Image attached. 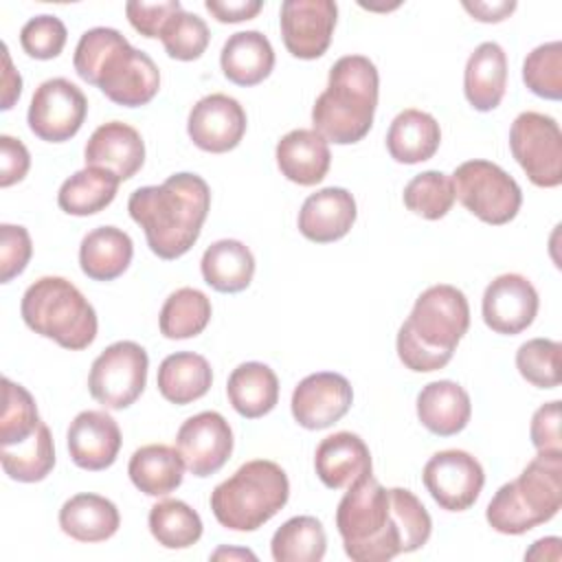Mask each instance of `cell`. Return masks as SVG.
<instances>
[{
  "instance_id": "obj_1",
  "label": "cell",
  "mask_w": 562,
  "mask_h": 562,
  "mask_svg": "<svg viewBox=\"0 0 562 562\" xmlns=\"http://www.w3.org/2000/svg\"><path fill=\"white\" fill-rule=\"evenodd\" d=\"M347 558L386 562L422 549L432 531L424 503L406 487H384L371 472L353 481L336 509Z\"/></svg>"
},
{
  "instance_id": "obj_2",
  "label": "cell",
  "mask_w": 562,
  "mask_h": 562,
  "mask_svg": "<svg viewBox=\"0 0 562 562\" xmlns=\"http://www.w3.org/2000/svg\"><path fill=\"white\" fill-rule=\"evenodd\" d=\"M211 209V189L198 173L180 171L162 184L138 187L130 200V217L143 228L149 250L160 259H178L193 248Z\"/></svg>"
},
{
  "instance_id": "obj_3",
  "label": "cell",
  "mask_w": 562,
  "mask_h": 562,
  "mask_svg": "<svg viewBox=\"0 0 562 562\" xmlns=\"http://www.w3.org/2000/svg\"><path fill=\"white\" fill-rule=\"evenodd\" d=\"M72 66L86 83L97 86L123 108L145 105L160 90V70L154 59L110 26L88 29L79 37Z\"/></svg>"
},
{
  "instance_id": "obj_4",
  "label": "cell",
  "mask_w": 562,
  "mask_h": 562,
  "mask_svg": "<svg viewBox=\"0 0 562 562\" xmlns=\"http://www.w3.org/2000/svg\"><path fill=\"white\" fill-rule=\"evenodd\" d=\"M470 327V305L465 294L450 285L437 283L426 288L397 331V356L415 373L443 369Z\"/></svg>"
},
{
  "instance_id": "obj_5",
  "label": "cell",
  "mask_w": 562,
  "mask_h": 562,
  "mask_svg": "<svg viewBox=\"0 0 562 562\" xmlns=\"http://www.w3.org/2000/svg\"><path fill=\"white\" fill-rule=\"evenodd\" d=\"M380 77L364 55H345L329 68L327 88L312 108V125L327 143L353 145L362 140L378 108Z\"/></svg>"
},
{
  "instance_id": "obj_6",
  "label": "cell",
  "mask_w": 562,
  "mask_h": 562,
  "mask_svg": "<svg viewBox=\"0 0 562 562\" xmlns=\"http://www.w3.org/2000/svg\"><path fill=\"white\" fill-rule=\"evenodd\" d=\"M562 505V452H538L518 479L498 487L485 520L505 536H520L549 522Z\"/></svg>"
},
{
  "instance_id": "obj_7",
  "label": "cell",
  "mask_w": 562,
  "mask_h": 562,
  "mask_svg": "<svg viewBox=\"0 0 562 562\" xmlns=\"http://www.w3.org/2000/svg\"><path fill=\"white\" fill-rule=\"evenodd\" d=\"M290 498L285 470L268 459H252L239 465L233 476L211 492L215 520L231 531H255L277 516Z\"/></svg>"
},
{
  "instance_id": "obj_8",
  "label": "cell",
  "mask_w": 562,
  "mask_h": 562,
  "mask_svg": "<svg viewBox=\"0 0 562 562\" xmlns=\"http://www.w3.org/2000/svg\"><path fill=\"white\" fill-rule=\"evenodd\" d=\"M20 314L29 329L70 351H81L97 338L94 307L64 277H40L31 283L22 296Z\"/></svg>"
},
{
  "instance_id": "obj_9",
  "label": "cell",
  "mask_w": 562,
  "mask_h": 562,
  "mask_svg": "<svg viewBox=\"0 0 562 562\" xmlns=\"http://www.w3.org/2000/svg\"><path fill=\"white\" fill-rule=\"evenodd\" d=\"M452 178L454 198L481 222L503 226L512 222L522 204V191L518 182L496 162L465 160Z\"/></svg>"
},
{
  "instance_id": "obj_10",
  "label": "cell",
  "mask_w": 562,
  "mask_h": 562,
  "mask_svg": "<svg viewBox=\"0 0 562 562\" xmlns=\"http://www.w3.org/2000/svg\"><path fill=\"white\" fill-rule=\"evenodd\" d=\"M147 369L149 358L138 342H112L94 358L88 375V391L101 406L123 411L145 391Z\"/></svg>"
},
{
  "instance_id": "obj_11",
  "label": "cell",
  "mask_w": 562,
  "mask_h": 562,
  "mask_svg": "<svg viewBox=\"0 0 562 562\" xmlns=\"http://www.w3.org/2000/svg\"><path fill=\"white\" fill-rule=\"evenodd\" d=\"M509 149L536 187L553 189L562 182V132L553 116L520 112L509 130Z\"/></svg>"
},
{
  "instance_id": "obj_12",
  "label": "cell",
  "mask_w": 562,
  "mask_h": 562,
  "mask_svg": "<svg viewBox=\"0 0 562 562\" xmlns=\"http://www.w3.org/2000/svg\"><path fill=\"white\" fill-rule=\"evenodd\" d=\"M88 114V99L72 81L53 77L42 81L29 105V127L46 143L70 140L83 125Z\"/></svg>"
},
{
  "instance_id": "obj_13",
  "label": "cell",
  "mask_w": 562,
  "mask_h": 562,
  "mask_svg": "<svg viewBox=\"0 0 562 562\" xmlns=\"http://www.w3.org/2000/svg\"><path fill=\"white\" fill-rule=\"evenodd\" d=\"M422 481L432 501L446 512H465L481 496L485 472L483 465L465 450L435 452L424 470Z\"/></svg>"
},
{
  "instance_id": "obj_14",
  "label": "cell",
  "mask_w": 562,
  "mask_h": 562,
  "mask_svg": "<svg viewBox=\"0 0 562 562\" xmlns=\"http://www.w3.org/2000/svg\"><path fill=\"white\" fill-rule=\"evenodd\" d=\"M176 448L193 476H211L224 468L233 452L231 424L217 411H202L182 422Z\"/></svg>"
},
{
  "instance_id": "obj_15",
  "label": "cell",
  "mask_w": 562,
  "mask_h": 562,
  "mask_svg": "<svg viewBox=\"0 0 562 562\" xmlns=\"http://www.w3.org/2000/svg\"><path fill=\"white\" fill-rule=\"evenodd\" d=\"M281 37L292 57L325 55L336 29L338 4L331 0H285L279 13Z\"/></svg>"
},
{
  "instance_id": "obj_16",
  "label": "cell",
  "mask_w": 562,
  "mask_h": 562,
  "mask_svg": "<svg viewBox=\"0 0 562 562\" xmlns=\"http://www.w3.org/2000/svg\"><path fill=\"white\" fill-rule=\"evenodd\" d=\"M353 402L349 380L334 371H318L303 378L290 400L292 417L307 430H323L340 422Z\"/></svg>"
},
{
  "instance_id": "obj_17",
  "label": "cell",
  "mask_w": 562,
  "mask_h": 562,
  "mask_svg": "<svg viewBox=\"0 0 562 562\" xmlns=\"http://www.w3.org/2000/svg\"><path fill=\"white\" fill-rule=\"evenodd\" d=\"M246 112L237 99L213 92L202 97L189 112L187 132L195 147L209 154L235 149L246 134Z\"/></svg>"
},
{
  "instance_id": "obj_18",
  "label": "cell",
  "mask_w": 562,
  "mask_h": 562,
  "mask_svg": "<svg viewBox=\"0 0 562 562\" xmlns=\"http://www.w3.org/2000/svg\"><path fill=\"white\" fill-rule=\"evenodd\" d=\"M540 299L533 283L516 272L498 274L483 292V321L503 336L525 331L538 314Z\"/></svg>"
},
{
  "instance_id": "obj_19",
  "label": "cell",
  "mask_w": 562,
  "mask_h": 562,
  "mask_svg": "<svg viewBox=\"0 0 562 562\" xmlns=\"http://www.w3.org/2000/svg\"><path fill=\"white\" fill-rule=\"evenodd\" d=\"M121 441V428L105 411H81L66 432L72 463L90 472L110 468L119 457Z\"/></svg>"
},
{
  "instance_id": "obj_20",
  "label": "cell",
  "mask_w": 562,
  "mask_h": 562,
  "mask_svg": "<svg viewBox=\"0 0 562 562\" xmlns=\"http://www.w3.org/2000/svg\"><path fill=\"white\" fill-rule=\"evenodd\" d=\"M86 167H101L121 182L136 176L145 162V140L136 127L123 121L99 125L83 149Z\"/></svg>"
},
{
  "instance_id": "obj_21",
  "label": "cell",
  "mask_w": 562,
  "mask_h": 562,
  "mask_svg": "<svg viewBox=\"0 0 562 562\" xmlns=\"http://www.w3.org/2000/svg\"><path fill=\"white\" fill-rule=\"evenodd\" d=\"M356 215V200L347 189L325 187L305 198L299 211V231L314 244H331L351 231Z\"/></svg>"
},
{
  "instance_id": "obj_22",
  "label": "cell",
  "mask_w": 562,
  "mask_h": 562,
  "mask_svg": "<svg viewBox=\"0 0 562 562\" xmlns=\"http://www.w3.org/2000/svg\"><path fill=\"white\" fill-rule=\"evenodd\" d=\"M314 470L329 490L349 487L353 481L371 472L369 446L349 430L327 435L314 452Z\"/></svg>"
},
{
  "instance_id": "obj_23",
  "label": "cell",
  "mask_w": 562,
  "mask_h": 562,
  "mask_svg": "<svg viewBox=\"0 0 562 562\" xmlns=\"http://www.w3.org/2000/svg\"><path fill=\"white\" fill-rule=\"evenodd\" d=\"M277 167L281 176L301 187L318 184L331 165L329 143L314 130H292L277 143Z\"/></svg>"
},
{
  "instance_id": "obj_24",
  "label": "cell",
  "mask_w": 562,
  "mask_h": 562,
  "mask_svg": "<svg viewBox=\"0 0 562 562\" xmlns=\"http://www.w3.org/2000/svg\"><path fill=\"white\" fill-rule=\"evenodd\" d=\"M417 417L432 435L452 437L461 432L472 417L470 395L452 380L428 382L417 395Z\"/></svg>"
},
{
  "instance_id": "obj_25",
  "label": "cell",
  "mask_w": 562,
  "mask_h": 562,
  "mask_svg": "<svg viewBox=\"0 0 562 562\" xmlns=\"http://www.w3.org/2000/svg\"><path fill=\"white\" fill-rule=\"evenodd\" d=\"M507 88V55L496 42H483L470 53L463 70V92L479 112L498 108Z\"/></svg>"
},
{
  "instance_id": "obj_26",
  "label": "cell",
  "mask_w": 562,
  "mask_h": 562,
  "mask_svg": "<svg viewBox=\"0 0 562 562\" xmlns=\"http://www.w3.org/2000/svg\"><path fill=\"white\" fill-rule=\"evenodd\" d=\"M220 66L228 81L250 88L270 77L274 68V48L261 31H237L224 42Z\"/></svg>"
},
{
  "instance_id": "obj_27",
  "label": "cell",
  "mask_w": 562,
  "mask_h": 562,
  "mask_svg": "<svg viewBox=\"0 0 562 562\" xmlns=\"http://www.w3.org/2000/svg\"><path fill=\"white\" fill-rule=\"evenodd\" d=\"M441 143L437 119L424 110L406 108L389 125L386 149L395 162L417 165L430 160Z\"/></svg>"
},
{
  "instance_id": "obj_28",
  "label": "cell",
  "mask_w": 562,
  "mask_h": 562,
  "mask_svg": "<svg viewBox=\"0 0 562 562\" xmlns=\"http://www.w3.org/2000/svg\"><path fill=\"white\" fill-rule=\"evenodd\" d=\"M59 527L77 542H103L119 531L121 514L110 498L83 492L61 505Z\"/></svg>"
},
{
  "instance_id": "obj_29",
  "label": "cell",
  "mask_w": 562,
  "mask_h": 562,
  "mask_svg": "<svg viewBox=\"0 0 562 562\" xmlns=\"http://www.w3.org/2000/svg\"><path fill=\"white\" fill-rule=\"evenodd\" d=\"M132 237L116 226L92 228L79 246L81 272L92 281H114L132 263Z\"/></svg>"
},
{
  "instance_id": "obj_30",
  "label": "cell",
  "mask_w": 562,
  "mask_h": 562,
  "mask_svg": "<svg viewBox=\"0 0 562 562\" xmlns=\"http://www.w3.org/2000/svg\"><path fill=\"white\" fill-rule=\"evenodd\" d=\"M184 461L178 448L165 443H147L134 450L127 463L130 481L147 496H167L182 485Z\"/></svg>"
},
{
  "instance_id": "obj_31",
  "label": "cell",
  "mask_w": 562,
  "mask_h": 562,
  "mask_svg": "<svg viewBox=\"0 0 562 562\" xmlns=\"http://www.w3.org/2000/svg\"><path fill=\"white\" fill-rule=\"evenodd\" d=\"M226 395L241 417L259 419L279 402V378L263 362H241L228 375Z\"/></svg>"
},
{
  "instance_id": "obj_32",
  "label": "cell",
  "mask_w": 562,
  "mask_h": 562,
  "mask_svg": "<svg viewBox=\"0 0 562 562\" xmlns=\"http://www.w3.org/2000/svg\"><path fill=\"white\" fill-rule=\"evenodd\" d=\"M213 384V371L204 356L193 351L169 353L156 375V386L160 395L178 406L191 404L209 393Z\"/></svg>"
},
{
  "instance_id": "obj_33",
  "label": "cell",
  "mask_w": 562,
  "mask_h": 562,
  "mask_svg": "<svg viewBox=\"0 0 562 562\" xmlns=\"http://www.w3.org/2000/svg\"><path fill=\"white\" fill-rule=\"evenodd\" d=\"M200 270L206 285L224 294H235L250 285L255 274V257L244 241L220 239L204 250Z\"/></svg>"
},
{
  "instance_id": "obj_34",
  "label": "cell",
  "mask_w": 562,
  "mask_h": 562,
  "mask_svg": "<svg viewBox=\"0 0 562 562\" xmlns=\"http://www.w3.org/2000/svg\"><path fill=\"white\" fill-rule=\"evenodd\" d=\"M119 178L101 167H83L66 178L57 193V204L64 213L88 217L112 204L119 191Z\"/></svg>"
},
{
  "instance_id": "obj_35",
  "label": "cell",
  "mask_w": 562,
  "mask_h": 562,
  "mask_svg": "<svg viewBox=\"0 0 562 562\" xmlns=\"http://www.w3.org/2000/svg\"><path fill=\"white\" fill-rule=\"evenodd\" d=\"M0 461L4 474L18 483L44 481L55 468V443L48 426L42 422L29 439L0 448Z\"/></svg>"
},
{
  "instance_id": "obj_36",
  "label": "cell",
  "mask_w": 562,
  "mask_h": 562,
  "mask_svg": "<svg viewBox=\"0 0 562 562\" xmlns=\"http://www.w3.org/2000/svg\"><path fill=\"white\" fill-rule=\"evenodd\" d=\"M213 307L204 292L195 288H178L171 292L158 316L160 334L169 340H184L202 334L211 321Z\"/></svg>"
},
{
  "instance_id": "obj_37",
  "label": "cell",
  "mask_w": 562,
  "mask_h": 562,
  "mask_svg": "<svg viewBox=\"0 0 562 562\" xmlns=\"http://www.w3.org/2000/svg\"><path fill=\"white\" fill-rule=\"evenodd\" d=\"M327 551V533L314 516L285 520L270 540L274 562H321Z\"/></svg>"
},
{
  "instance_id": "obj_38",
  "label": "cell",
  "mask_w": 562,
  "mask_h": 562,
  "mask_svg": "<svg viewBox=\"0 0 562 562\" xmlns=\"http://www.w3.org/2000/svg\"><path fill=\"white\" fill-rule=\"evenodd\" d=\"M149 531L165 549H187L202 538L200 514L178 498H165L149 509Z\"/></svg>"
},
{
  "instance_id": "obj_39",
  "label": "cell",
  "mask_w": 562,
  "mask_h": 562,
  "mask_svg": "<svg viewBox=\"0 0 562 562\" xmlns=\"http://www.w3.org/2000/svg\"><path fill=\"white\" fill-rule=\"evenodd\" d=\"M42 424L33 395L18 382L2 378V413H0V448L29 439Z\"/></svg>"
},
{
  "instance_id": "obj_40",
  "label": "cell",
  "mask_w": 562,
  "mask_h": 562,
  "mask_svg": "<svg viewBox=\"0 0 562 562\" xmlns=\"http://www.w3.org/2000/svg\"><path fill=\"white\" fill-rule=\"evenodd\" d=\"M404 206L424 220H441L454 204L452 178L443 171H422L404 187Z\"/></svg>"
},
{
  "instance_id": "obj_41",
  "label": "cell",
  "mask_w": 562,
  "mask_h": 562,
  "mask_svg": "<svg viewBox=\"0 0 562 562\" xmlns=\"http://www.w3.org/2000/svg\"><path fill=\"white\" fill-rule=\"evenodd\" d=\"M525 86L549 101L562 97V42H547L536 46L522 61Z\"/></svg>"
},
{
  "instance_id": "obj_42",
  "label": "cell",
  "mask_w": 562,
  "mask_h": 562,
  "mask_svg": "<svg viewBox=\"0 0 562 562\" xmlns=\"http://www.w3.org/2000/svg\"><path fill=\"white\" fill-rule=\"evenodd\" d=\"M211 40L206 22L198 13H189L180 9L171 15L160 33V42L171 59L193 61L202 57Z\"/></svg>"
},
{
  "instance_id": "obj_43",
  "label": "cell",
  "mask_w": 562,
  "mask_h": 562,
  "mask_svg": "<svg viewBox=\"0 0 562 562\" xmlns=\"http://www.w3.org/2000/svg\"><path fill=\"white\" fill-rule=\"evenodd\" d=\"M562 345L549 338H531L516 351L518 373L538 389H555L560 384Z\"/></svg>"
},
{
  "instance_id": "obj_44",
  "label": "cell",
  "mask_w": 562,
  "mask_h": 562,
  "mask_svg": "<svg viewBox=\"0 0 562 562\" xmlns=\"http://www.w3.org/2000/svg\"><path fill=\"white\" fill-rule=\"evenodd\" d=\"M68 40V31L57 15L42 13L31 18L20 31V44L29 57L55 59Z\"/></svg>"
},
{
  "instance_id": "obj_45",
  "label": "cell",
  "mask_w": 562,
  "mask_h": 562,
  "mask_svg": "<svg viewBox=\"0 0 562 562\" xmlns=\"http://www.w3.org/2000/svg\"><path fill=\"white\" fill-rule=\"evenodd\" d=\"M33 241L24 226L0 224V281L9 283L22 274L31 261Z\"/></svg>"
},
{
  "instance_id": "obj_46",
  "label": "cell",
  "mask_w": 562,
  "mask_h": 562,
  "mask_svg": "<svg viewBox=\"0 0 562 562\" xmlns=\"http://www.w3.org/2000/svg\"><path fill=\"white\" fill-rule=\"evenodd\" d=\"M180 9H182V4L178 0H167V2H138V0H132V2L125 4V13H127L130 24L143 37H160L165 24Z\"/></svg>"
},
{
  "instance_id": "obj_47",
  "label": "cell",
  "mask_w": 562,
  "mask_h": 562,
  "mask_svg": "<svg viewBox=\"0 0 562 562\" xmlns=\"http://www.w3.org/2000/svg\"><path fill=\"white\" fill-rule=\"evenodd\" d=\"M531 443L538 452H562V435H560V400L542 404L529 426Z\"/></svg>"
},
{
  "instance_id": "obj_48",
  "label": "cell",
  "mask_w": 562,
  "mask_h": 562,
  "mask_svg": "<svg viewBox=\"0 0 562 562\" xmlns=\"http://www.w3.org/2000/svg\"><path fill=\"white\" fill-rule=\"evenodd\" d=\"M31 154L20 138L9 134L0 136V187H11L29 173Z\"/></svg>"
},
{
  "instance_id": "obj_49",
  "label": "cell",
  "mask_w": 562,
  "mask_h": 562,
  "mask_svg": "<svg viewBox=\"0 0 562 562\" xmlns=\"http://www.w3.org/2000/svg\"><path fill=\"white\" fill-rule=\"evenodd\" d=\"M206 11L222 24H235L244 20H252L261 9V0H206Z\"/></svg>"
},
{
  "instance_id": "obj_50",
  "label": "cell",
  "mask_w": 562,
  "mask_h": 562,
  "mask_svg": "<svg viewBox=\"0 0 562 562\" xmlns=\"http://www.w3.org/2000/svg\"><path fill=\"white\" fill-rule=\"evenodd\" d=\"M463 9L479 22H503L505 18H509L516 9L514 0H503V2H463Z\"/></svg>"
},
{
  "instance_id": "obj_51",
  "label": "cell",
  "mask_w": 562,
  "mask_h": 562,
  "mask_svg": "<svg viewBox=\"0 0 562 562\" xmlns=\"http://www.w3.org/2000/svg\"><path fill=\"white\" fill-rule=\"evenodd\" d=\"M2 110H11L13 103L20 99L22 92V77L20 72L13 68L11 64V55H9V46L2 44Z\"/></svg>"
},
{
  "instance_id": "obj_52",
  "label": "cell",
  "mask_w": 562,
  "mask_h": 562,
  "mask_svg": "<svg viewBox=\"0 0 562 562\" xmlns=\"http://www.w3.org/2000/svg\"><path fill=\"white\" fill-rule=\"evenodd\" d=\"M213 560H222V558H250V560H257V555L252 553V551H248V549H226V547H220L213 555H211Z\"/></svg>"
}]
</instances>
